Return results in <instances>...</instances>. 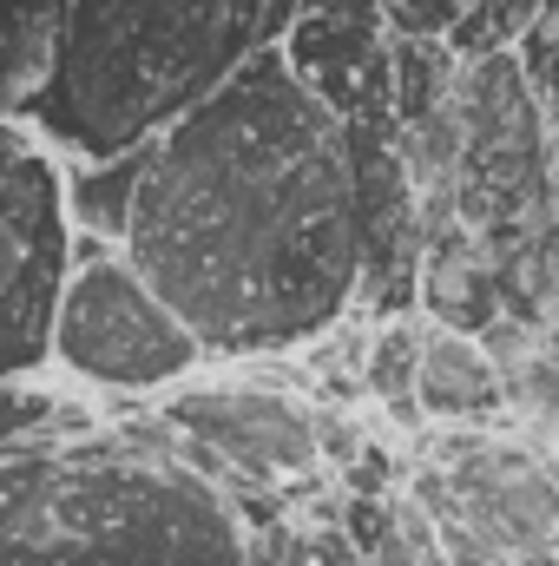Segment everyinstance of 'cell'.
Instances as JSON below:
<instances>
[{
  "instance_id": "obj_13",
  "label": "cell",
  "mask_w": 559,
  "mask_h": 566,
  "mask_svg": "<svg viewBox=\"0 0 559 566\" xmlns=\"http://www.w3.org/2000/svg\"><path fill=\"white\" fill-rule=\"evenodd\" d=\"M434 547H441L447 566H507L474 527H461V521H441V527H434Z\"/></svg>"
},
{
  "instance_id": "obj_11",
  "label": "cell",
  "mask_w": 559,
  "mask_h": 566,
  "mask_svg": "<svg viewBox=\"0 0 559 566\" xmlns=\"http://www.w3.org/2000/svg\"><path fill=\"white\" fill-rule=\"evenodd\" d=\"M415 356H421V316H395L376 336H362V363H356V389L369 402H395L415 396Z\"/></svg>"
},
{
  "instance_id": "obj_8",
  "label": "cell",
  "mask_w": 559,
  "mask_h": 566,
  "mask_svg": "<svg viewBox=\"0 0 559 566\" xmlns=\"http://www.w3.org/2000/svg\"><path fill=\"white\" fill-rule=\"evenodd\" d=\"M53 46V0H0V119H27Z\"/></svg>"
},
{
  "instance_id": "obj_5",
  "label": "cell",
  "mask_w": 559,
  "mask_h": 566,
  "mask_svg": "<svg viewBox=\"0 0 559 566\" xmlns=\"http://www.w3.org/2000/svg\"><path fill=\"white\" fill-rule=\"evenodd\" d=\"M66 244V165L27 126L0 119V382H33L46 369Z\"/></svg>"
},
{
  "instance_id": "obj_12",
  "label": "cell",
  "mask_w": 559,
  "mask_h": 566,
  "mask_svg": "<svg viewBox=\"0 0 559 566\" xmlns=\"http://www.w3.org/2000/svg\"><path fill=\"white\" fill-rule=\"evenodd\" d=\"M40 434H93V416L66 409L60 389H46L40 376L33 382H0V454L20 448V441H40Z\"/></svg>"
},
{
  "instance_id": "obj_9",
  "label": "cell",
  "mask_w": 559,
  "mask_h": 566,
  "mask_svg": "<svg viewBox=\"0 0 559 566\" xmlns=\"http://www.w3.org/2000/svg\"><path fill=\"white\" fill-rule=\"evenodd\" d=\"M133 185H139V151L106 158V165H66V224H73V238H99V244L119 251Z\"/></svg>"
},
{
  "instance_id": "obj_3",
  "label": "cell",
  "mask_w": 559,
  "mask_h": 566,
  "mask_svg": "<svg viewBox=\"0 0 559 566\" xmlns=\"http://www.w3.org/2000/svg\"><path fill=\"white\" fill-rule=\"evenodd\" d=\"M257 7L264 0H53L46 80L20 126L60 165L139 151L257 53Z\"/></svg>"
},
{
  "instance_id": "obj_6",
  "label": "cell",
  "mask_w": 559,
  "mask_h": 566,
  "mask_svg": "<svg viewBox=\"0 0 559 566\" xmlns=\"http://www.w3.org/2000/svg\"><path fill=\"white\" fill-rule=\"evenodd\" d=\"M158 422L171 428V454L224 488H289L323 474L316 434H309V402L289 396L283 382H204L178 389Z\"/></svg>"
},
{
  "instance_id": "obj_7",
  "label": "cell",
  "mask_w": 559,
  "mask_h": 566,
  "mask_svg": "<svg viewBox=\"0 0 559 566\" xmlns=\"http://www.w3.org/2000/svg\"><path fill=\"white\" fill-rule=\"evenodd\" d=\"M415 409L428 422H481L500 409V376L481 356L474 336L421 323V356H415Z\"/></svg>"
},
{
  "instance_id": "obj_2",
  "label": "cell",
  "mask_w": 559,
  "mask_h": 566,
  "mask_svg": "<svg viewBox=\"0 0 559 566\" xmlns=\"http://www.w3.org/2000/svg\"><path fill=\"white\" fill-rule=\"evenodd\" d=\"M0 566H257L231 494L171 428L40 434L0 454Z\"/></svg>"
},
{
  "instance_id": "obj_10",
  "label": "cell",
  "mask_w": 559,
  "mask_h": 566,
  "mask_svg": "<svg viewBox=\"0 0 559 566\" xmlns=\"http://www.w3.org/2000/svg\"><path fill=\"white\" fill-rule=\"evenodd\" d=\"M454 46L447 40H389V119L395 126H415L428 119L447 86H454Z\"/></svg>"
},
{
  "instance_id": "obj_1",
  "label": "cell",
  "mask_w": 559,
  "mask_h": 566,
  "mask_svg": "<svg viewBox=\"0 0 559 566\" xmlns=\"http://www.w3.org/2000/svg\"><path fill=\"white\" fill-rule=\"evenodd\" d=\"M119 258L204 356H283L356 310L349 126L257 46L139 145Z\"/></svg>"
},
{
  "instance_id": "obj_4",
  "label": "cell",
  "mask_w": 559,
  "mask_h": 566,
  "mask_svg": "<svg viewBox=\"0 0 559 566\" xmlns=\"http://www.w3.org/2000/svg\"><path fill=\"white\" fill-rule=\"evenodd\" d=\"M46 363L93 389L151 396V389L191 382L211 356L113 244L73 238L66 277L53 296V323H46Z\"/></svg>"
}]
</instances>
